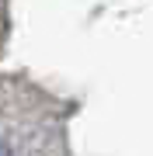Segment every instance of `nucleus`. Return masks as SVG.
Instances as JSON below:
<instances>
[{
    "instance_id": "obj_1",
    "label": "nucleus",
    "mask_w": 153,
    "mask_h": 156,
    "mask_svg": "<svg viewBox=\"0 0 153 156\" xmlns=\"http://www.w3.org/2000/svg\"><path fill=\"white\" fill-rule=\"evenodd\" d=\"M0 156H17V153H14V146H11V139H7V135H0Z\"/></svg>"
}]
</instances>
